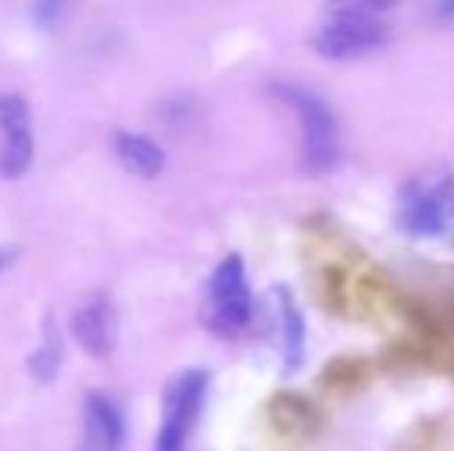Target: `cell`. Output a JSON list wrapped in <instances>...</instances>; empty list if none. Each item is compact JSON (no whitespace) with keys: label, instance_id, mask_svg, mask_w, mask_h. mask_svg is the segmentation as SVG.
<instances>
[{"label":"cell","instance_id":"cell-1","mask_svg":"<svg viewBox=\"0 0 454 451\" xmlns=\"http://www.w3.org/2000/svg\"><path fill=\"white\" fill-rule=\"evenodd\" d=\"M272 93L294 112L300 124V145H303V167L309 174H331L340 161V130L331 105L316 90L303 84H281Z\"/></svg>","mask_w":454,"mask_h":451},{"label":"cell","instance_id":"cell-2","mask_svg":"<svg viewBox=\"0 0 454 451\" xmlns=\"http://www.w3.org/2000/svg\"><path fill=\"white\" fill-rule=\"evenodd\" d=\"M254 319V297L247 284L245 260L239 253H229L210 272V282L204 288L201 322L210 334L223 340L241 338Z\"/></svg>","mask_w":454,"mask_h":451},{"label":"cell","instance_id":"cell-3","mask_svg":"<svg viewBox=\"0 0 454 451\" xmlns=\"http://www.w3.org/2000/svg\"><path fill=\"white\" fill-rule=\"evenodd\" d=\"M395 223L411 238H445L454 232V176H414L399 189Z\"/></svg>","mask_w":454,"mask_h":451},{"label":"cell","instance_id":"cell-4","mask_svg":"<svg viewBox=\"0 0 454 451\" xmlns=\"http://www.w3.org/2000/svg\"><path fill=\"white\" fill-rule=\"evenodd\" d=\"M389 41V22L377 6H337L316 28V50L325 59H356Z\"/></svg>","mask_w":454,"mask_h":451},{"label":"cell","instance_id":"cell-5","mask_svg":"<svg viewBox=\"0 0 454 451\" xmlns=\"http://www.w3.org/2000/svg\"><path fill=\"white\" fill-rule=\"evenodd\" d=\"M207 384L210 377L204 368H189L164 386L161 427H158L155 436V451H185V442H189L198 415L204 408Z\"/></svg>","mask_w":454,"mask_h":451},{"label":"cell","instance_id":"cell-6","mask_svg":"<svg viewBox=\"0 0 454 451\" xmlns=\"http://www.w3.org/2000/svg\"><path fill=\"white\" fill-rule=\"evenodd\" d=\"M35 161L31 109L19 93H0V176L19 180Z\"/></svg>","mask_w":454,"mask_h":451},{"label":"cell","instance_id":"cell-7","mask_svg":"<svg viewBox=\"0 0 454 451\" xmlns=\"http://www.w3.org/2000/svg\"><path fill=\"white\" fill-rule=\"evenodd\" d=\"M127 436L124 408L108 393L93 390L84 399V433L81 451H121Z\"/></svg>","mask_w":454,"mask_h":451},{"label":"cell","instance_id":"cell-8","mask_svg":"<svg viewBox=\"0 0 454 451\" xmlns=\"http://www.w3.org/2000/svg\"><path fill=\"white\" fill-rule=\"evenodd\" d=\"M72 334L81 343V349L90 355H108L114 349L118 334V313L106 294H96L87 303H81L72 315Z\"/></svg>","mask_w":454,"mask_h":451},{"label":"cell","instance_id":"cell-9","mask_svg":"<svg viewBox=\"0 0 454 451\" xmlns=\"http://www.w3.org/2000/svg\"><path fill=\"white\" fill-rule=\"evenodd\" d=\"M275 313H278V328H281V362L287 371L300 368L303 362V340H306V325L303 313H300L297 300L287 288H275Z\"/></svg>","mask_w":454,"mask_h":451},{"label":"cell","instance_id":"cell-10","mask_svg":"<svg viewBox=\"0 0 454 451\" xmlns=\"http://www.w3.org/2000/svg\"><path fill=\"white\" fill-rule=\"evenodd\" d=\"M114 155L121 158L133 176H158L164 170V149L145 133H118L114 136Z\"/></svg>","mask_w":454,"mask_h":451},{"label":"cell","instance_id":"cell-11","mask_svg":"<svg viewBox=\"0 0 454 451\" xmlns=\"http://www.w3.org/2000/svg\"><path fill=\"white\" fill-rule=\"evenodd\" d=\"M436 12H439V16H442V19H451V22H454V4H442Z\"/></svg>","mask_w":454,"mask_h":451}]
</instances>
